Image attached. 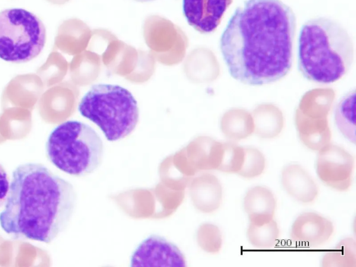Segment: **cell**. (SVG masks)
Instances as JSON below:
<instances>
[{
    "mask_svg": "<svg viewBox=\"0 0 356 267\" xmlns=\"http://www.w3.org/2000/svg\"><path fill=\"white\" fill-rule=\"evenodd\" d=\"M78 109L82 116L97 125L110 141L130 135L139 120L136 99L118 85H93L81 98Z\"/></svg>",
    "mask_w": 356,
    "mask_h": 267,
    "instance_id": "5b68a950",
    "label": "cell"
},
{
    "mask_svg": "<svg viewBox=\"0 0 356 267\" xmlns=\"http://www.w3.org/2000/svg\"><path fill=\"white\" fill-rule=\"evenodd\" d=\"M355 91L346 92L334 109V122L341 134L350 142L355 143Z\"/></svg>",
    "mask_w": 356,
    "mask_h": 267,
    "instance_id": "2e32d148",
    "label": "cell"
},
{
    "mask_svg": "<svg viewBox=\"0 0 356 267\" xmlns=\"http://www.w3.org/2000/svg\"><path fill=\"white\" fill-rule=\"evenodd\" d=\"M334 232L332 222L315 212L298 216L291 225V238L307 246L320 245L329 240Z\"/></svg>",
    "mask_w": 356,
    "mask_h": 267,
    "instance_id": "8fae6325",
    "label": "cell"
},
{
    "mask_svg": "<svg viewBox=\"0 0 356 267\" xmlns=\"http://www.w3.org/2000/svg\"><path fill=\"white\" fill-rule=\"evenodd\" d=\"M31 111L21 107L3 109L0 115V134L6 140L26 137L31 129Z\"/></svg>",
    "mask_w": 356,
    "mask_h": 267,
    "instance_id": "5bb4252c",
    "label": "cell"
},
{
    "mask_svg": "<svg viewBox=\"0 0 356 267\" xmlns=\"http://www.w3.org/2000/svg\"><path fill=\"white\" fill-rule=\"evenodd\" d=\"M65 90L57 86L47 89L38 99V109L43 121L59 123L65 120Z\"/></svg>",
    "mask_w": 356,
    "mask_h": 267,
    "instance_id": "9a60e30c",
    "label": "cell"
},
{
    "mask_svg": "<svg viewBox=\"0 0 356 267\" xmlns=\"http://www.w3.org/2000/svg\"><path fill=\"white\" fill-rule=\"evenodd\" d=\"M63 62L59 54L53 51L49 55L47 60L36 72L44 87H49L60 80L63 75Z\"/></svg>",
    "mask_w": 356,
    "mask_h": 267,
    "instance_id": "7402d4cb",
    "label": "cell"
},
{
    "mask_svg": "<svg viewBox=\"0 0 356 267\" xmlns=\"http://www.w3.org/2000/svg\"><path fill=\"white\" fill-rule=\"evenodd\" d=\"M76 204L71 183L38 163L13 172L0 225L8 235L50 243L68 226Z\"/></svg>",
    "mask_w": 356,
    "mask_h": 267,
    "instance_id": "7a4b0ae2",
    "label": "cell"
},
{
    "mask_svg": "<svg viewBox=\"0 0 356 267\" xmlns=\"http://www.w3.org/2000/svg\"><path fill=\"white\" fill-rule=\"evenodd\" d=\"M243 163L237 174L248 179L259 176L266 168V159L264 154L254 147H243Z\"/></svg>",
    "mask_w": 356,
    "mask_h": 267,
    "instance_id": "44dd1931",
    "label": "cell"
},
{
    "mask_svg": "<svg viewBox=\"0 0 356 267\" xmlns=\"http://www.w3.org/2000/svg\"><path fill=\"white\" fill-rule=\"evenodd\" d=\"M44 87L42 81L37 74L15 76L2 92V109L21 107L32 111L42 94Z\"/></svg>",
    "mask_w": 356,
    "mask_h": 267,
    "instance_id": "30bf717a",
    "label": "cell"
},
{
    "mask_svg": "<svg viewBox=\"0 0 356 267\" xmlns=\"http://www.w3.org/2000/svg\"><path fill=\"white\" fill-rule=\"evenodd\" d=\"M5 140H6V139H5L4 138H3V137L1 136V134H0V143H2V142H3V141H5Z\"/></svg>",
    "mask_w": 356,
    "mask_h": 267,
    "instance_id": "d4e9b609",
    "label": "cell"
},
{
    "mask_svg": "<svg viewBox=\"0 0 356 267\" xmlns=\"http://www.w3.org/2000/svg\"><path fill=\"white\" fill-rule=\"evenodd\" d=\"M298 122L300 139L309 149L318 151L329 143L330 136L325 124H312L302 119H299Z\"/></svg>",
    "mask_w": 356,
    "mask_h": 267,
    "instance_id": "d6986e66",
    "label": "cell"
},
{
    "mask_svg": "<svg viewBox=\"0 0 356 267\" xmlns=\"http://www.w3.org/2000/svg\"><path fill=\"white\" fill-rule=\"evenodd\" d=\"M233 0H182L188 24L201 33L214 31Z\"/></svg>",
    "mask_w": 356,
    "mask_h": 267,
    "instance_id": "9c48e42d",
    "label": "cell"
},
{
    "mask_svg": "<svg viewBox=\"0 0 356 267\" xmlns=\"http://www.w3.org/2000/svg\"><path fill=\"white\" fill-rule=\"evenodd\" d=\"M354 60L353 40L346 29L330 18L305 22L298 40V68L307 80L329 84L341 79Z\"/></svg>",
    "mask_w": 356,
    "mask_h": 267,
    "instance_id": "3957f363",
    "label": "cell"
},
{
    "mask_svg": "<svg viewBox=\"0 0 356 267\" xmlns=\"http://www.w3.org/2000/svg\"><path fill=\"white\" fill-rule=\"evenodd\" d=\"M354 161L353 155L345 149L327 144L318 150L316 173L329 187L345 191L352 183Z\"/></svg>",
    "mask_w": 356,
    "mask_h": 267,
    "instance_id": "52a82bcc",
    "label": "cell"
},
{
    "mask_svg": "<svg viewBox=\"0 0 356 267\" xmlns=\"http://www.w3.org/2000/svg\"><path fill=\"white\" fill-rule=\"evenodd\" d=\"M45 42V26L35 15L22 8L0 12V58L29 62L41 53Z\"/></svg>",
    "mask_w": 356,
    "mask_h": 267,
    "instance_id": "8992f818",
    "label": "cell"
},
{
    "mask_svg": "<svg viewBox=\"0 0 356 267\" xmlns=\"http://www.w3.org/2000/svg\"><path fill=\"white\" fill-rule=\"evenodd\" d=\"M130 266H186V259L177 245L154 234L138 245L132 254Z\"/></svg>",
    "mask_w": 356,
    "mask_h": 267,
    "instance_id": "ba28073f",
    "label": "cell"
},
{
    "mask_svg": "<svg viewBox=\"0 0 356 267\" xmlns=\"http://www.w3.org/2000/svg\"><path fill=\"white\" fill-rule=\"evenodd\" d=\"M284 189L296 200L311 203L318 196V187L307 172L298 164L285 166L281 173Z\"/></svg>",
    "mask_w": 356,
    "mask_h": 267,
    "instance_id": "7c38bea8",
    "label": "cell"
},
{
    "mask_svg": "<svg viewBox=\"0 0 356 267\" xmlns=\"http://www.w3.org/2000/svg\"><path fill=\"white\" fill-rule=\"evenodd\" d=\"M243 147L231 143L223 144L218 169L227 173H237L243 165Z\"/></svg>",
    "mask_w": 356,
    "mask_h": 267,
    "instance_id": "ffe728a7",
    "label": "cell"
},
{
    "mask_svg": "<svg viewBox=\"0 0 356 267\" xmlns=\"http://www.w3.org/2000/svg\"><path fill=\"white\" fill-rule=\"evenodd\" d=\"M10 183L8 174L0 164V207L6 202L9 192Z\"/></svg>",
    "mask_w": 356,
    "mask_h": 267,
    "instance_id": "603a6c76",
    "label": "cell"
},
{
    "mask_svg": "<svg viewBox=\"0 0 356 267\" xmlns=\"http://www.w3.org/2000/svg\"><path fill=\"white\" fill-rule=\"evenodd\" d=\"M356 245L352 238L339 241L332 250L327 252L322 259L324 267H355Z\"/></svg>",
    "mask_w": 356,
    "mask_h": 267,
    "instance_id": "e0dca14e",
    "label": "cell"
},
{
    "mask_svg": "<svg viewBox=\"0 0 356 267\" xmlns=\"http://www.w3.org/2000/svg\"><path fill=\"white\" fill-rule=\"evenodd\" d=\"M48 160L58 169L75 177L93 172L102 163L104 146L89 125L66 121L49 134L45 145Z\"/></svg>",
    "mask_w": 356,
    "mask_h": 267,
    "instance_id": "277c9868",
    "label": "cell"
},
{
    "mask_svg": "<svg viewBox=\"0 0 356 267\" xmlns=\"http://www.w3.org/2000/svg\"><path fill=\"white\" fill-rule=\"evenodd\" d=\"M243 207L250 223L261 225L273 219L276 200L270 189L257 186L247 191L243 199Z\"/></svg>",
    "mask_w": 356,
    "mask_h": 267,
    "instance_id": "4fadbf2b",
    "label": "cell"
},
{
    "mask_svg": "<svg viewBox=\"0 0 356 267\" xmlns=\"http://www.w3.org/2000/svg\"><path fill=\"white\" fill-rule=\"evenodd\" d=\"M134 1L143 3V2H147V1H154V0H134Z\"/></svg>",
    "mask_w": 356,
    "mask_h": 267,
    "instance_id": "cb8c5ba5",
    "label": "cell"
},
{
    "mask_svg": "<svg viewBox=\"0 0 356 267\" xmlns=\"http://www.w3.org/2000/svg\"><path fill=\"white\" fill-rule=\"evenodd\" d=\"M296 17L280 0H246L237 7L220 39L229 74L257 86L276 82L291 70Z\"/></svg>",
    "mask_w": 356,
    "mask_h": 267,
    "instance_id": "6da1fadb",
    "label": "cell"
},
{
    "mask_svg": "<svg viewBox=\"0 0 356 267\" xmlns=\"http://www.w3.org/2000/svg\"><path fill=\"white\" fill-rule=\"evenodd\" d=\"M280 230L273 219L261 225L250 222L247 229L248 241L257 248H270L277 242Z\"/></svg>",
    "mask_w": 356,
    "mask_h": 267,
    "instance_id": "ac0fdd59",
    "label": "cell"
}]
</instances>
